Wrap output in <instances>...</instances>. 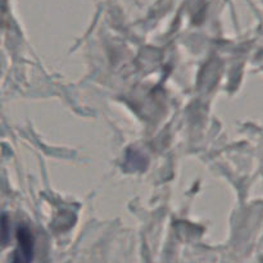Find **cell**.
<instances>
[{
    "mask_svg": "<svg viewBox=\"0 0 263 263\" xmlns=\"http://www.w3.org/2000/svg\"><path fill=\"white\" fill-rule=\"evenodd\" d=\"M18 248L13 257V263H31L33 256V238L31 231L22 226L17 231Z\"/></svg>",
    "mask_w": 263,
    "mask_h": 263,
    "instance_id": "6da1fadb",
    "label": "cell"
}]
</instances>
